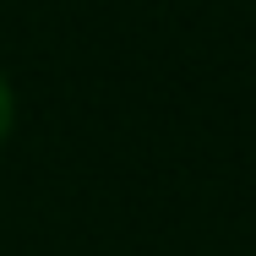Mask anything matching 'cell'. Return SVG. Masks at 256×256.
Returning <instances> with one entry per match:
<instances>
[{"mask_svg":"<svg viewBox=\"0 0 256 256\" xmlns=\"http://www.w3.org/2000/svg\"><path fill=\"white\" fill-rule=\"evenodd\" d=\"M11 120H16V98H11V88H6V76H0V142L11 136Z\"/></svg>","mask_w":256,"mask_h":256,"instance_id":"1","label":"cell"}]
</instances>
